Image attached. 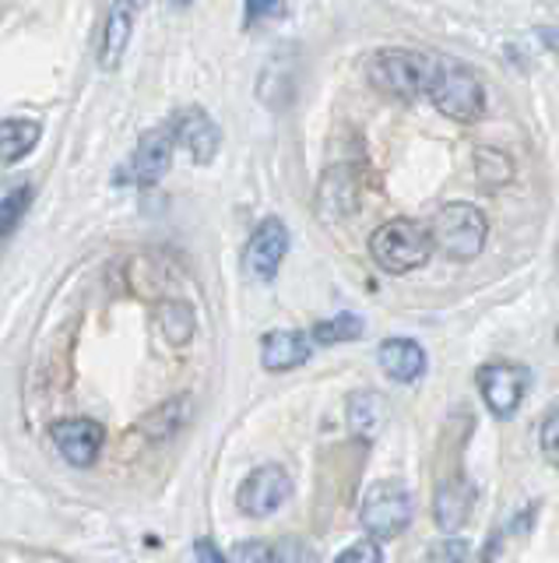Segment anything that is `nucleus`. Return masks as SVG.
<instances>
[{"label":"nucleus","instance_id":"obj_22","mask_svg":"<svg viewBox=\"0 0 559 563\" xmlns=\"http://www.w3.org/2000/svg\"><path fill=\"white\" fill-rule=\"evenodd\" d=\"M187 412H190V401H187V398L166 401L159 412H152V416L145 419V437L163 440V437H169V433H177V430L183 427Z\"/></svg>","mask_w":559,"mask_h":563},{"label":"nucleus","instance_id":"obj_27","mask_svg":"<svg viewBox=\"0 0 559 563\" xmlns=\"http://www.w3.org/2000/svg\"><path fill=\"white\" fill-rule=\"evenodd\" d=\"M468 556V545H465V539H458L450 532V539H440L429 550V560H465Z\"/></svg>","mask_w":559,"mask_h":563},{"label":"nucleus","instance_id":"obj_24","mask_svg":"<svg viewBox=\"0 0 559 563\" xmlns=\"http://www.w3.org/2000/svg\"><path fill=\"white\" fill-rule=\"evenodd\" d=\"M383 560V545L380 539H362L356 545H348V550L338 553V563H380Z\"/></svg>","mask_w":559,"mask_h":563},{"label":"nucleus","instance_id":"obj_8","mask_svg":"<svg viewBox=\"0 0 559 563\" xmlns=\"http://www.w3.org/2000/svg\"><path fill=\"white\" fill-rule=\"evenodd\" d=\"M172 145H177V134H172L169 123L166 128L148 131L142 141H137V152L131 155V166L116 173V184H142V187L159 184L169 173Z\"/></svg>","mask_w":559,"mask_h":563},{"label":"nucleus","instance_id":"obj_12","mask_svg":"<svg viewBox=\"0 0 559 563\" xmlns=\"http://www.w3.org/2000/svg\"><path fill=\"white\" fill-rule=\"evenodd\" d=\"M479 493L471 486V479L465 475H450L440 486H436L433 497V521L444 528V532H461V528L471 521V510H476Z\"/></svg>","mask_w":559,"mask_h":563},{"label":"nucleus","instance_id":"obj_29","mask_svg":"<svg viewBox=\"0 0 559 563\" xmlns=\"http://www.w3.org/2000/svg\"><path fill=\"white\" fill-rule=\"evenodd\" d=\"M198 556H201V560H222V553H219L215 545L208 542V539H201V542H198Z\"/></svg>","mask_w":559,"mask_h":563},{"label":"nucleus","instance_id":"obj_32","mask_svg":"<svg viewBox=\"0 0 559 563\" xmlns=\"http://www.w3.org/2000/svg\"><path fill=\"white\" fill-rule=\"evenodd\" d=\"M556 345H559V328H556Z\"/></svg>","mask_w":559,"mask_h":563},{"label":"nucleus","instance_id":"obj_2","mask_svg":"<svg viewBox=\"0 0 559 563\" xmlns=\"http://www.w3.org/2000/svg\"><path fill=\"white\" fill-rule=\"evenodd\" d=\"M426 96L436 110L458 123H476L485 113V88L479 75L450 57L433 60V78H429Z\"/></svg>","mask_w":559,"mask_h":563},{"label":"nucleus","instance_id":"obj_28","mask_svg":"<svg viewBox=\"0 0 559 563\" xmlns=\"http://www.w3.org/2000/svg\"><path fill=\"white\" fill-rule=\"evenodd\" d=\"M233 560H271V545H260V542H247V545H236Z\"/></svg>","mask_w":559,"mask_h":563},{"label":"nucleus","instance_id":"obj_16","mask_svg":"<svg viewBox=\"0 0 559 563\" xmlns=\"http://www.w3.org/2000/svg\"><path fill=\"white\" fill-rule=\"evenodd\" d=\"M134 8L127 4H120L116 0V8L110 11V22H107V32H102V46H99V64L113 70L120 64V57H124V49L131 43V25H134Z\"/></svg>","mask_w":559,"mask_h":563},{"label":"nucleus","instance_id":"obj_4","mask_svg":"<svg viewBox=\"0 0 559 563\" xmlns=\"http://www.w3.org/2000/svg\"><path fill=\"white\" fill-rule=\"evenodd\" d=\"M433 251H440L450 261H476L489 240V219L482 208L468 201H450L429 222Z\"/></svg>","mask_w":559,"mask_h":563},{"label":"nucleus","instance_id":"obj_25","mask_svg":"<svg viewBox=\"0 0 559 563\" xmlns=\"http://www.w3.org/2000/svg\"><path fill=\"white\" fill-rule=\"evenodd\" d=\"M538 444H541V454H546L552 465H559V409H552L546 422H541Z\"/></svg>","mask_w":559,"mask_h":563},{"label":"nucleus","instance_id":"obj_31","mask_svg":"<svg viewBox=\"0 0 559 563\" xmlns=\"http://www.w3.org/2000/svg\"><path fill=\"white\" fill-rule=\"evenodd\" d=\"M556 275H559V243H556Z\"/></svg>","mask_w":559,"mask_h":563},{"label":"nucleus","instance_id":"obj_15","mask_svg":"<svg viewBox=\"0 0 559 563\" xmlns=\"http://www.w3.org/2000/svg\"><path fill=\"white\" fill-rule=\"evenodd\" d=\"M377 363L383 366V374L398 384H415L418 377L426 374V349L412 342V339H383L377 349Z\"/></svg>","mask_w":559,"mask_h":563},{"label":"nucleus","instance_id":"obj_19","mask_svg":"<svg viewBox=\"0 0 559 563\" xmlns=\"http://www.w3.org/2000/svg\"><path fill=\"white\" fill-rule=\"evenodd\" d=\"M362 331L366 324L359 313H335V317H327V321L313 324L310 339L313 345H345V342H356Z\"/></svg>","mask_w":559,"mask_h":563},{"label":"nucleus","instance_id":"obj_7","mask_svg":"<svg viewBox=\"0 0 559 563\" xmlns=\"http://www.w3.org/2000/svg\"><path fill=\"white\" fill-rule=\"evenodd\" d=\"M292 497V479L282 465H260L254 468L247 479H243L239 493H236V504L243 515L250 518H268L275 515L278 507Z\"/></svg>","mask_w":559,"mask_h":563},{"label":"nucleus","instance_id":"obj_11","mask_svg":"<svg viewBox=\"0 0 559 563\" xmlns=\"http://www.w3.org/2000/svg\"><path fill=\"white\" fill-rule=\"evenodd\" d=\"M49 433H54L57 451L78 468H89L99 457L102 444H107V430L96 419H64Z\"/></svg>","mask_w":559,"mask_h":563},{"label":"nucleus","instance_id":"obj_6","mask_svg":"<svg viewBox=\"0 0 559 563\" xmlns=\"http://www.w3.org/2000/svg\"><path fill=\"white\" fill-rule=\"evenodd\" d=\"M476 384H479V395L485 401L489 416L506 422L517 416L524 391H528V384H532V374H528V366H521V363L496 360V363H482L476 369Z\"/></svg>","mask_w":559,"mask_h":563},{"label":"nucleus","instance_id":"obj_1","mask_svg":"<svg viewBox=\"0 0 559 563\" xmlns=\"http://www.w3.org/2000/svg\"><path fill=\"white\" fill-rule=\"evenodd\" d=\"M433 60L418 49H401V46H388L377 49L370 64H366V75H370V85L377 92L391 96L398 102H415L426 96L429 78H433Z\"/></svg>","mask_w":559,"mask_h":563},{"label":"nucleus","instance_id":"obj_14","mask_svg":"<svg viewBox=\"0 0 559 563\" xmlns=\"http://www.w3.org/2000/svg\"><path fill=\"white\" fill-rule=\"evenodd\" d=\"M313 352V339L306 331H268L260 339V363L271 374H286V369H295L310 360Z\"/></svg>","mask_w":559,"mask_h":563},{"label":"nucleus","instance_id":"obj_21","mask_svg":"<svg viewBox=\"0 0 559 563\" xmlns=\"http://www.w3.org/2000/svg\"><path fill=\"white\" fill-rule=\"evenodd\" d=\"M159 324L166 331V339L177 342V345H187L190 339H194V310H190L187 303H177V299L159 303Z\"/></svg>","mask_w":559,"mask_h":563},{"label":"nucleus","instance_id":"obj_23","mask_svg":"<svg viewBox=\"0 0 559 563\" xmlns=\"http://www.w3.org/2000/svg\"><path fill=\"white\" fill-rule=\"evenodd\" d=\"M32 205V187H19L11 190L4 201H0V236H8L11 229H19V222L25 219V211Z\"/></svg>","mask_w":559,"mask_h":563},{"label":"nucleus","instance_id":"obj_13","mask_svg":"<svg viewBox=\"0 0 559 563\" xmlns=\"http://www.w3.org/2000/svg\"><path fill=\"white\" fill-rule=\"evenodd\" d=\"M172 134H177L180 145L194 155V163H212V158L219 155V145H222V131L219 123L208 117L204 110H183L169 120Z\"/></svg>","mask_w":559,"mask_h":563},{"label":"nucleus","instance_id":"obj_30","mask_svg":"<svg viewBox=\"0 0 559 563\" xmlns=\"http://www.w3.org/2000/svg\"><path fill=\"white\" fill-rule=\"evenodd\" d=\"M127 4H131V8L137 11V8H145V4H148V0H127Z\"/></svg>","mask_w":559,"mask_h":563},{"label":"nucleus","instance_id":"obj_9","mask_svg":"<svg viewBox=\"0 0 559 563\" xmlns=\"http://www.w3.org/2000/svg\"><path fill=\"white\" fill-rule=\"evenodd\" d=\"M289 254V229L282 219H265L254 236L247 243V254H243V261H247V272L260 282H271L278 275V268H282V261Z\"/></svg>","mask_w":559,"mask_h":563},{"label":"nucleus","instance_id":"obj_10","mask_svg":"<svg viewBox=\"0 0 559 563\" xmlns=\"http://www.w3.org/2000/svg\"><path fill=\"white\" fill-rule=\"evenodd\" d=\"M359 208V173L356 166H331L317 184V216L324 222H342Z\"/></svg>","mask_w":559,"mask_h":563},{"label":"nucleus","instance_id":"obj_3","mask_svg":"<svg viewBox=\"0 0 559 563\" xmlns=\"http://www.w3.org/2000/svg\"><path fill=\"white\" fill-rule=\"evenodd\" d=\"M429 254H433L429 225L415 219H391L370 236V257L388 275H409L415 268H423Z\"/></svg>","mask_w":559,"mask_h":563},{"label":"nucleus","instance_id":"obj_26","mask_svg":"<svg viewBox=\"0 0 559 563\" xmlns=\"http://www.w3.org/2000/svg\"><path fill=\"white\" fill-rule=\"evenodd\" d=\"M265 18H286V0H247V29Z\"/></svg>","mask_w":559,"mask_h":563},{"label":"nucleus","instance_id":"obj_18","mask_svg":"<svg viewBox=\"0 0 559 563\" xmlns=\"http://www.w3.org/2000/svg\"><path fill=\"white\" fill-rule=\"evenodd\" d=\"M348 422H353V430L366 440H373L383 422H388V401H383L377 391H359L348 398Z\"/></svg>","mask_w":559,"mask_h":563},{"label":"nucleus","instance_id":"obj_20","mask_svg":"<svg viewBox=\"0 0 559 563\" xmlns=\"http://www.w3.org/2000/svg\"><path fill=\"white\" fill-rule=\"evenodd\" d=\"M476 173L482 187H503L514 180V163L511 155L493 148V145H479L476 148Z\"/></svg>","mask_w":559,"mask_h":563},{"label":"nucleus","instance_id":"obj_17","mask_svg":"<svg viewBox=\"0 0 559 563\" xmlns=\"http://www.w3.org/2000/svg\"><path fill=\"white\" fill-rule=\"evenodd\" d=\"M43 128L36 120H0V163H22L40 145Z\"/></svg>","mask_w":559,"mask_h":563},{"label":"nucleus","instance_id":"obj_5","mask_svg":"<svg viewBox=\"0 0 559 563\" xmlns=\"http://www.w3.org/2000/svg\"><path fill=\"white\" fill-rule=\"evenodd\" d=\"M359 521L366 528V536H373L380 542L401 536L412 525V493L394 479L373 483L362 497Z\"/></svg>","mask_w":559,"mask_h":563}]
</instances>
